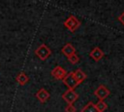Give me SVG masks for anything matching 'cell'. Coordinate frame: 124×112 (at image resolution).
<instances>
[{
  "mask_svg": "<svg viewBox=\"0 0 124 112\" xmlns=\"http://www.w3.org/2000/svg\"><path fill=\"white\" fill-rule=\"evenodd\" d=\"M80 24H81L80 20L78 19H77L75 16H73V15H71V16L64 21V23H63L64 27L67 28L68 30H70L71 32H75V31L80 26Z\"/></svg>",
  "mask_w": 124,
  "mask_h": 112,
  "instance_id": "1",
  "label": "cell"
},
{
  "mask_svg": "<svg viewBox=\"0 0 124 112\" xmlns=\"http://www.w3.org/2000/svg\"><path fill=\"white\" fill-rule=\"evenodd\" d=\"M35 55L41 59V60H46L47 59L50 55H51V50L46 45V44H41L36 50H35Z\"/></svg>",
  "mask_w": 124,
  "mask_h": 112,
  "instance_id": "2",
  "label": "cell"
},
{
  "mask_svg": "<svg viewBox=\"0 0 124 112\" xmlns=\"http://www.w3.org/2000/svg\"><path fill=\"white\" fill-rule=\"evenodd\" d=\"M62 81H63L64 85L68 88V90H75V89L79 85V84L78 83V81L76 80V78H75L73 72L68 73V74L66 75V77H65Z\"/></svg>",
  "mask_w": 124,
  "mask_h": 112,
  "instance_id": "3",
  "label": "cell"
},
{
  "mask_svg": "<svg viewBox=\"0 0 124 112\" xmlns=\"http://www.w3.org/2000/svg\"><path fill=\"white\" fill-rule=\"evenodd\" d=\"M62 98L67 102V104H74V102L78 98V93L75 90H67L63 94Z\"/></svg>",
  "mask_w": 124,
  "mask_h": 112,
  "instance_id": "4",
  "label": "cell"
},
{
  "mask_svg": "<svg viewBox=\"0 0 124 112\" xmlns=\"http://www.w3.org/2000/svg\"><path fill=\"white\" fill-rule=\"evenodd\" d=\"M109 93H110L109 90H108L106 86H104V85H100V86L94 91V94L99 98V100H104V99H106V98L109 95Z\"/></svg>",
  "mask_w": 124,
  "mask_h": 112,
  "instance_id": "5",
  "label": "cell"
},
{
  "mask_svg": "<svg viewBox=\"0 0 124 112\" xmlns=\"http://www.w3.org/2000/svg\"><path fill=\"white\" fill-rule=\"evenodd\" d=\"M50 74H51V76L54 77L56 80H63V79L66 77V75H67L68 73H67V71H66L62 66L56 65V66L51 70Z\"/></svg>",
  "mask_w": 124,
  "mask_h": 112,
  "instance_id": "6",
  "label": "cell"
},
{
  "mask_svg": "<svg viewBox=\"0 0 124 112\" xmlns=\"http://www.w3.org/2000/svg\"><path fill=\"white\" fill-rule=\"evenodd\" d=\"M36 97H37V99H38L40 102L45 103V102H46V101L49 99L50 93H49L46 89L42 88V89H40V90L36 93Z\"/></svg>",
  "mask_w": 124,
  "mask_h": 112,
  "instance_id": "7",
  "label": "cell"
},
{
  "mask_svg": "<svg viewBox=\"0 0 124 112\" xmlns=\"http://www.w3.org/2000/svg\"><path fill=\"white\" fill-rule=\"evenodd\" d=\"M89 56H90V57L93 58L95 61H99V60H101V59L104 57L105 54H104V52H103L99 47H95V48L90 52Z\"/></svg>",
  "mask_w": 124,
  "mask_h": 112,
  "instance_id": "8",
  "label": "cell"
},
{
  "mask_svg": "<svg viewBox=\"0 0 124 112\" xmlns=\"http://www.w3.org/2000/svg\"><path fill=\"white\" fill-rule=\"evenodd\" d=\"M61 53H62L65 56H67V58H68V57L71 56L72 55L76 54V48H75L71 43H67V44H65L64 47L62 48Z\"/></svg>",
  "mask_w": 124,
  "mask_h": 112,
  "instance_id": "9",
  "label": "cell"
},
{
  "mask_svg": "<svg viewBox=\"0 0 124 112\" xmlns=\"http://www.w3.org/2000/svg\"><path fill=\"white\" fill-rule=\"evenodd\" d=\"M73 74H74V76H75V78H76V80L78 81V84H80V83H82L85 79H86V74L80 69V68H78V69H76L75 71H73Z\"/></svg>",
  "mask_w": 124,
  "mask_h": 112,
  "instance_id": "10",
  "label": "cell"
},
{
  "mask_svg": "<svg viewBox=\"0 0 124 112\" xmlns=\"http://www.w3.org/2000/svg\"><path fill=\"white\" fill-rule=\"evenodd\" d=\"M16 82L19 84V85H21V86H24L25 84H27L28 83V81H29V78H28V76L23 72V71H21V72H19L18 74H17V76H16Z\"/></svg>",
  "mask_w": 124,
  "mask_h": 112,
  "instance_id": "11",
  "label": "cell"
},
{
  "mask_svg": "<svg viewBox=\"0 0 124 112\" xmlns=\"http://www.w3.org/2000/svg\"><path fill=\"white\" fill-rule=\"evenodd\" d=\"M80 112H99L95 103L92 101H89L85 106L82 107V109L80 110Z\"/></svg>",
  "mask_w": 124,
  "mask_h": 112,
  "instance_id": "12",
  "label": "cell"
},
{
  "mask_svg": "<svg viewBox=\"0 0 124 112\" xmlns=\"http://www.w3.org/2000/svg\"><path fill=\"white\" fill-rule=\"evenodd\" d=\"M95 105L99 112H105L108 109V104L104 100H99L97 103H95Z\"/></svg>",
  "mask_w": 124,
  "mask_h": 112,
  "instance_id": "13",
  "label": "cell"
},
{
  "mask_svg": "<svg viewBox=\"0 0 124 112\" xmlns=\"http://www.w3.org/2000/svg\"><path fill=\"white\" fill-rule=\"evenodd\" d=\"M68 60H69L72 64H77V63L79 61V56H78L77 54H74V55H72L71 56L68 57Z\"/></svg>",
  "mask_w": 124,
  "mask_h": 112,
  "instance_id": "14",
  "label": "cell"
},
{
  "mask_svg": "<svg viewBox=\"0 0 124 112\" xmlns=\"http://www.w3.org/2000/svg\"><path fill=\"white\" fill-rule=\"evenodd\" d=\"M77 109L74 106V104H67V106L65 107V112H76Z\"/></svg>",
  "mask_w": 124,
  "mask_h": 112,
  "instance_id": "15",
  "label": "cell"
},
{
  "mask_svg": "<svg viewBox=\"0 0 124 112\" xmlns=\"http://www.w3.org/2000/svg\"><path fill=\"white\" fill-rule=\"evenodd\" d=\"M117 19L122 23V25H124V12H122V13H121V15H120V16H118Z\"/></svg>",
  "mask_w": 124,
  "mask_h": 112,
  "instance_id": "16",
  "label": "cell"
}]
</instances>
